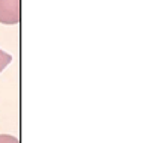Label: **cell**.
Instances as JSON below:
<instances>
[{"label": "cell", "instance_id": "cell-2", "mask_svg": "<svg viewBox=\"0 0 160 143\" xmlns=\"http://www.w3.org/2000/svg\"><path fill=\"white\" fill-rule=\"evenodd\" d=\"M11 60H12V56L6 51H3V50H0V72L11 63Z\"/></svg>", "mask_w": 160, "mask_h": 143}, {"label": "cell", "instance_id": "cell-3", "mask_svg": "<svg viewBox=\"0 0 160 143\" xmlns=\"http://www.w3.org/2000/svg\"><path fill=\"white\" fill-rule=\"evenodd\" d=\"M0 143H20L15 136L11 134H0Z\"/></svg>", "mask_w": 160, "mask_h": 143}, {"label": "cell", "instance_id": "cell-1", "mask_svg": "<svg viewBox=\"0 0 160 143\" xmlns=\"http://www.w3.org/2000/svg\"><path fill=\"white\" fill-rule=\"evenodd\" d=\"M20 0H0V23L18 24L20 23Z\"/></svg>", "mask_w": 160, "mask_h": 143}]
</instances>
